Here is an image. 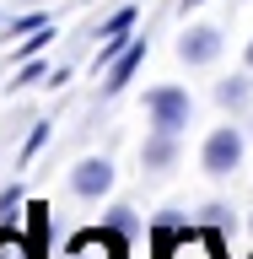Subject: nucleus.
<instances>
[{
	"instance_id": "nucleus-1",
	"label": "nucleus",
	"mask_w": 253,
	"mask_h": 259,
	"mask_svg": "<svg viewBox=\"0 0 253 259\" xmlns=\"http://www.w3.org/2000/svg\"><path fill=\"white\" fill-rule=\"evenodd\" d=\"M145 113H151V124H157V130L178 135V130L189 124L194 103H189V92H183V87H157V92L145 97Z\"/></svg>"
},
{
	"instance_id": "nucleus-2",
	"label": "nucleus",
	"mask_w": 253,
	"mask_h": 259,
	"mask_svg": "<svg viewBox=\"0 0 253 259\" xmlns=\"http://www.w3.org/2000/svg\"><path fill=\"white\" fill-rule=\"evenodd\" d=\"M199 162H205V173H216V178L232 173V167L242 162V135H237V124L210 130V141H205V151H199Z\"/></svg>"
},
{
	"instance_id": "nucleus-3",
	"label": "nucleus",
	"mask_w": 253,
	"mask_h": 259,
	"mask_svg": "<svg viewBox=\"0 0 253 259\" xmlns=\"http://www.w3.org/2000/svg\"><path fill=\"white\" fill-rule=\"evenodd\" d=\"M70 189L86 194V200H103V194L113 189V162H108V157H86V162H76V173H70Z\"/></svg>"
},
{
	"instance_id": "nucleus-4",
	"label": "nucleus",
	"mask_w": 253,
	"mask_h": 259,
	"mask_svg": "<svg viewBox=\"0 0 253 259\" xmlns=\"http://www.w3.org/2000/svg\"><path fill=\"white\" fill-rule=\"evenodd\" d=\"M124 243L113 227H103V232H81L76 243H70V259H124Z\"/></svg>"
},
{
	"instance_id": "nucleus-5",
	"label": "nucleus",
	"mask_w": 253,
	"mask_h": 259,
	"mask_svg": "<svg viewBox=\"0 0 253 259\" xmlns=\"http://www.w3.org/2000/svg\"><path fill=\"white\" fill-rule=\"evenodd\" d=\"M216 54H221V32L216 27H189L183 44H178V60L183 65H210Z\"/></svg>"
},
{
	"instance_id": "nucleus-6",
	"label": "nucleus",
	"mask_w": 253,
	"mask_h": 259,
	"mask_svg": "<svg viewBox=\"0 0 253 259\" xmlns=\"http://www.w3.org/2000/svg\"><path fill=\"white\" fill-rule=\"evenodd\" d=\"M140 60H145V38H135V44H129L124 54L113 60V70H108V81H103V87H108V92H119V87H124L135 70H140Z\"/></svg>"
},
{
	"instance_id": "nucleus-7",
	"label": "nucleus",
	"mask_w": 253,
	"mask_h": 259,
	"mask_svg": "<svg viewBox=\"0 0 253 259\" xmlns=\"http://www.w3.org/2000/svg\"><path fill=\"white\" fill-rule=\"evenodd\" d=\"M248 97H253V87L242 76H226V81H216V103H221V108H248Z\"/></svg>"
},
{
	"instance_id": "nucleus-8",
	"label": "nucleus",
	"mask_w": 253,
	"mask_h": 259,
	"mask_svg": "<svg viewBox=\"0 0 253 259\" xmlns=\"http://www.w3.org/2000/svg\"><path fill=\"white\" fill-rule=\"evenodd\" d=\"M173 157H178V135H167V130H157V135L145 141V167H167Z\"/></svg>"
},
{
	"instance_id": "nucleus-9",
	"label": "nucleus",
	"mask_w": 253,
	"mask_h": 259,
	"mask_svg": "<svg viewBox=\"0 0 253 259\" xmlns=\"http://www.w3.org/2000/svg\"><path fill=\"white\" fill-rule=\"evenodd\" d=\"M103 227H113L119 238H140V216L129 205H113V210H103Z\"/></svg>"
},
{
	"instance_id": "nucleus-10",
	"label": "nucleus",
	"mask_w": 253,
	"mask_h": 259,
	"mask_svg": "<svg viewBox=\"0 0 253 259\" xmlns=\"http://www.w3.org/2000/svg\"><path fill=\"white\" fill-rule=\"evenodd\" d=\"M0 259H38V248H32L22 232H11V227H0Z\"/></svg>"
},
{
	"instance_id": "nucleus-11",
	"label": "nucleus",
	"mask_w": 253,
	"mask_h": 259,
	"mask_svg": "<svg viewBox=\"0 0 253 259\" xmlns=\"http://www.w3.org/2000/svg\"><path fill=\"white\" fill-rule=\"evenodd\" d=\"M16 210H22V194L6 189V194H0V227H11V222H16Z\"/></svg>"
},
{
	"instance_id": "nucleus-12",
	"label": "nucleus",
	"mask_w": 253,
	"mask_h": 259,
	"mask_svg": "<svg viewBox=\"0 0 253 259\" xmlns=\"http://www.w3.org/2000/svg\"><path fill=\"white\" fill-rule=\"evenodd\" d=\"M38 76H43V65L32 60V65H22V76H16V87H27V81H38Z\"/></svg>"
},
{
	"instance_id": "nucleus-13",
	"label": "nucleus",
	"mask_w": 253,
	"mask_h": 259,
	"mask_svg": "<svg viewBox=\"0 0 253 259\" xmlns=\"http://www.w3.org/2000/svg\"><path fill=\"white\" fill-rule=\"evenodd\" d=\"M248 70H253V44H248Z\"/></svg>"
},
{
	"instance_id": "nucleus-14",
	"label": "nucleus",
	"mask_w": 253,
	"mask_h": 259,
	"mask_svg": "<svg viewBox=\"0 0 253 259\" xmlns=\"http://www.w3.org/2000/svg\"><path fill=\"white\" fill-rule=\"evenodd\" d=\"M189 6H199V0H189Z\"/></svg>"
}]
</instances>
